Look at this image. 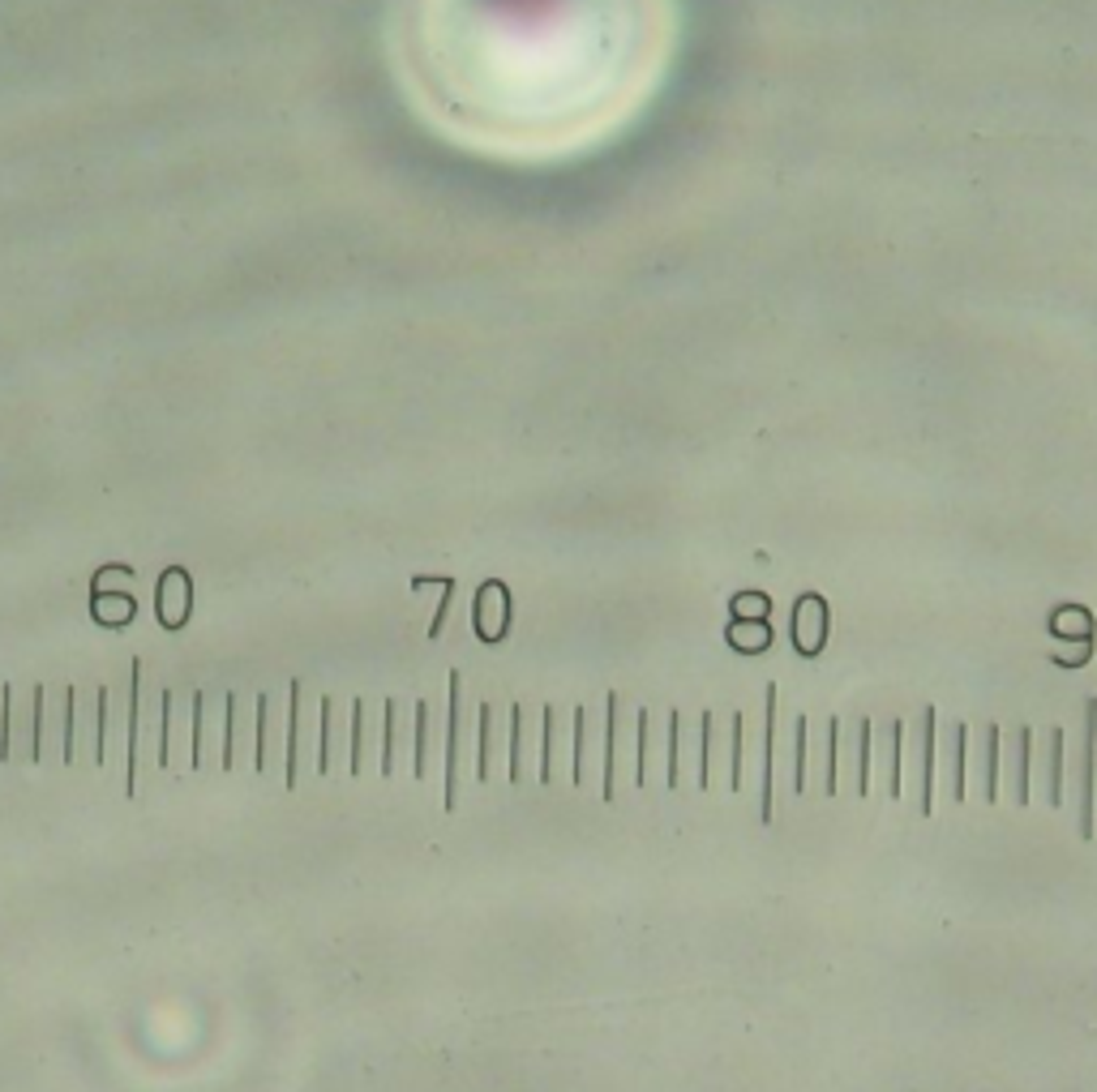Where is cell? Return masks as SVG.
Masks as SVG:
<instances>
[{
	"label": "cell",
	"instance_id": "6da1fadb",
	"mask_svg": "<svg viewBox=\"0 0 1097 1092\" xmlns=\"http://www.w3.org/2000/svg\"><path fill=\"white\" fill-rule=\"evenodd\" d=\"M155 755H159V767H172V771L193 767V716L181 720L172 690H163V698H159V750Z\"/></svg>",
	"mask_w": 1097,
	"mask_h": 1092
},
{
	"label": "cell",
	"instance_id": "7a4b0ae2",
	"mask_svg": "<svg viewBox=\"0 0 1097 1092\" xmlns=\"http://www.w3.org/2000/svg\"><path fill=\"white\" fill-rule=\"evenodd\" d=\"M189 716H193V767H206V763L224 767L228 724L210 716V694H193L189 698Z\"/></svg>",
	"mask_w": 1097,
	"mask_h": 1092
},
{
	"label": "cell",
	"instance_id": "3957f363",
	"mask_svg": "<svg viewBox=\"0 0 1097 1092\" xmlns=\"http://www.w3.org/2000/svg\"><path fill=\"white\" fill-rule=\"evenodd\" d=\"M189 609H193V582H189V570L172 566L163 570L159 578V592H155V613L167 630H181L189 621Z\"/></svg>",
	"mask_w": 1097,
	"mask_h": 1092
},
{
	"label": "cell",
	"instance_id": "277c9868",
	"mask_svg": "<svg viewBox=\"0 0 1097 1092\" xmlns=\"http://www.w3.org/2000/svg\"><path fill=\"white\" fill-rule=\"evenodd\" d=\"M827 639V604L819 596H801L793 604V643L801 655H819Z\"/></svg>",
	"mask_w": 1097,
	"mask_h": 1092
},
{
	"label": "cell",
	"instance_id": "5b68a950",
	"mask_svg": "<svg viewBox=\"0 0 1097 1092\" xmlns=\"http://www.w3.org/2000/svg\"><path fill=\"white\" fill-rule=\"evenodd\" d=\"M291 737H287V788L301 784V767H305V755H309V720H305V686L291 682Z\"/></svg>",
	"mask_w": 1097,
	"mask_h": 1092
},
{
	"label": "cell",
	"instance_id": "8992f818",
	"mask_svg": "<svg viewBox=\"0 0 1097 1092\" xmlns=\"http://www.w3.org/2000/svg\"><path fill=\"white\" fill-rule=\"evenodd\" d=\"M146 741V720H142V664H133L129 682V741H125V793H138V759Z\"/></svg>",
	"mask_w": 1097,
	"mask_h": 1092
},
{
	"label": "cell",
	"instance_id": "52a82bcc",
	"mask_svg": "<svg viewBox=\"0 0 1097 1092\" xmlns=\"http://www.w3.org/2000/svg\"><path fill=\"white\" fill-rule=\"evenodd\" d=\"M1093 741H1097V702H1085V755H1081V836L1093 832Z\"/></svg>",
	"mask_w": 1097,
	"mask_h": 1092
},
{
	"label": "cell",
	"instance_id": "ba28073f",
	"mask_svg": "<svg viewBox=\"0 0 1097 1092\" xmlns=\"http://www.w3.org/2000/svg\"><path fill=\"white\" fill-rule=\"evenodd\" d=\"M459 733H463V707H459V677H450V720H446V810L459 797Z\"/></svg>",
	"mask_w": 1097,
	"mask_h": 1092
},
{
	"label": "cell",
	"instance_id": "9c48e42d",
	"mask_svg": "<svg viewBox=\"0 0 1097 1092\" xmlns=\"http://www.w3.org/2000/svg\"><path fill=\"white\" fill-rule=\"evenodd\" d=\"M90 613L100 625H129L138 617V600L129 592H94Z\"/></svg>",
	"mask_w": 1097,
	"mask_h": 1092
},
{
	"label": "cell",
	"instance_id": "30bf717a",
	"mask_svg": "<svg viewBox=\"0 0 1097 1092\" xmlns=\"http://www.w3.org/2000/svg\"><path fill=\"white\" fill-rule=\"evenodd\" d=\"M566 750H571V741H562V720H557L553 712H545V767H541L545 784L562 780V759H571Z\"/></svg>",
	"mask_w": 1097,
	"mask_h": 1092
},
{
	"label": "cell",
	"instance_id": "8fae6325",
	"mask_svg": "<svg viewBox=\"0 0 1097 1092\" xmlns=\"http://www.w3.org/2000/svg\"><path fill=\"white\" fill-rule=\"evenodd\" d=\"M339 737H344V720H339L335 698H322V755H318V771H335L339 759Z\"/></svg>",
	"mask_w": 1097,
	"mask_h": 1092
},
{
	"label": "cell",
	"instance_id": "7c38bea8",
	"mask_svg": "<svg viewBox=\"0 0 1097 1092\" xmlns=\"http://www.w3.org/2000/svg\"><path fill=\"white\" fill-rule=\"evenodd\" d=\"M763 822H772V767H776V690H768V716H763Z\"/></svg>",
	"mask_w": 1097,
	"mask_h": 1092
},
{
	"label": "cell",
	"instance_id": "4fadbf2b",
	"mask_svg": "<svg viewBox=\"0 0 1097 1092\" xmlns=\"http://www.w3.org/2000/svg\"><path fill=\"white\" fill-rule=\"evenodd\" d=\"M275 737H279V728H275V702L258 694V771H271V755H275Z\"/></svg>",
	"mask_w": 1097,
	"mask_h": 1092
},
{
	"label": "cell",
	"instance_id": "5bb4252c",
	"mask_svg": "<svg viewBox=\"0 0 1097 1092\" xmlns=\"http://www.w3.org/2000/svg\"><path fill=\"white\" fill-rule=\"evenodd\" d=\"M1051 630H1055V639H1081V643H1089V635H1093V617H1089V609H1076V604H1063V609L1051 617Z\"/></svg>",
	"mask_w": 1097,
	"mask_h": 1092
},
{
	"label": "cell",
	"instance_id": "9a60e30c",
	"mask_svg": "<svg viewBox=\"0 0 1097 1092\" xmlns=\"http://www.w3.org/2000/svg\"><path fill=\"white\" fill-rule=\"evenodd\" d=\"M729 643H734L738 651H746V655H754V651H763L768 643H772V625L768 621H734L729 625Z\"/></svg>",
	"mask_w": 1097,
	"mask_h": 1092
},
{
	"label": "cell",
	"instance_id": "2e32d148",
	"mask_svg": "<svg viewBox=\"0 0 1097 1092\" xmlns=\"http://www.w3.org/2000/svg\"><path fill=\"white\" fill-rule=\"evenodd\" d=\"M494 728H498L494 712L480 707V767H476L480 780H494Z\"/></svg>",
	"mask_w": 1097,
	"mask_h": 1092
},
{
	"label": "cell",
	"instance_id": "e0dca14e",
	"mask_svg": "<svg viewBox=\"0 0 1097 1092\" xmlns=\"http://www.w3.org/2000/svg\"><path fill=\"white\" fill-rule=\"evenodd\" d=\"M734 617H742V621H768L772 617V604L759 592H746V596L734 600Z\"/></svg>",
	"mask_w": 1097,
	"mask_h": 1092
},
{
	"label": "cell",
	"instance_id": "ac0fdd59",
	"mask_svg": "<svg viewBox=\"0 0 1097 1092\" xmlns=\"http://www.w3.org/2000/svg\"><path fill=\"white\" fill-rule=\"evenodd\" d=\"M429 771V702H417V775Z\"/></svg>",
	"mask_w": 1097,
	"mask_h": 1092
}]
</instances>
